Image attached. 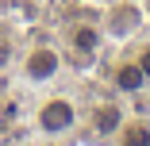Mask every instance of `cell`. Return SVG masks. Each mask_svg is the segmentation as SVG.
<instances>
[{
    "instance_id": "cell-7",
    "label": "cell",
    "mask_w": 150,
    "mask_h": 146,
    "mask_svg": "<svg viewBox=\"0 0 150 146\" xmlns=\"http://www.w3.org/2000/svg\"><path fill=\"white\" fill-rule=\"evenodd\" d=\"M16 58H19V42H16V35H12V27L0 23V73H8V69L16 66Z\"/></svg>"
},
{
    "instance_id": "cell-5",
    "label": "cell",
    "mask_w": 150,
    "mask_h": 146,
    "mask_svg": "<svg viewBox=\"0 0 150 146\" xmlns=\"http://www.w3.org/2000/svg\"><path fill=\"white\" fill-rule=\"evenodd\" d=\"M146 73L139 69V62L135 58H127V62H119L115 69H112V89H119V92H127V96H135V92H142L146 89Z\"/></svg>"
},
{
    "instance_id": "cell-3",
    "label": "cell",
    "mask_w": 150,
    "mask_h": 146,
    "mask_svg": "<svg viewBox=\"0 0 150 146\" xmlns=\"http://www.w3.org/2000/svg\"><path fill=\"white\" fill-rule=\"evenodd\" d=\"M66 42H69L73 62H77V66H88V62L96 58V50H100V27H93V23H73L69 31H66Z\"/></svg>"
},
{
    "instance_id": "cell-2",
    "label": "cell",
    "mask_w": 150,
    "mask_h": 146,
    "mask_svg": "<svg viewBox=\"0 0 150 146\" xmlns=\"http://www.w3.org/2000/svg\"><path fill=\"white\" fill-rule=\"evenodd\" d=\"M77 104L69 96H46L39 108H35V131L46 135V138H62L77 127Z\"/></svg>"
},
{
    "instance_id": "cell-6",
    "label": "cell",
    "mask_w": 150,
    "mask_h": 146,
    "mask_svg": "<svg viewBox=\"0 0 150 146\" xmlns=\"http://www.w3.org/2000/svg\"><path fill=\"white\" fill-rule=\"evenodd\" d=\"M119 146H150V123L146 119H123V127H119Z\"/></svg>"
},
{
    "instance_id": "cell-4",
    "label": "cell",
    "mask_w": 150,
    "mask_h": 146,
    "mask_svg": "<svg viewBox=\"0 0 150 146\" xmlns=\"http://www.w3.org/2000/svg\"><path fill=\"white\" fill-rule=\"evenodd\" d=\"M119 127H123V108L119 104H96L93 108V119H88L93 138H112V135H119Z\"/></svg>"
},
{
    "instance_id": "cell-1",
    "label": "cell",
    "mask_w": 150,
    "mask_h": 146,
    "mask_svg": "<svg viewBox=\"0 0 150 146\" xmlns=\"http://www.w3.org/2000/svg\"><path fill=\"white\" fill-rule=\"evenodd\" d=\"M16 69H19V81L23 85H54L58 73H62V50L54 42H31L23 46L19 58H16Z\"/></svg>"
},
{
    "instance_id": "cell-8",
    "label": "cell",
    "mask_w": 150,
    "mask_h": 146,
    "mask_svg": "<svg viewBox=\"0 0 150 146\" xmlns=\"http://www.w3.org/2000/svg\"><path fill=\"white\" fill-rule=\"evenodd\" d=\"M135 62H139V69L146 73V81H150V46H142L139 54H135Z\"/></svg>"
}]
</instances>
